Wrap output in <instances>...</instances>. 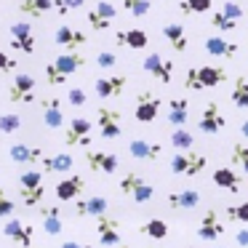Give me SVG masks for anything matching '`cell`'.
I'll return each mask as SVG.
<instances>
[{
	"label": "cell",
	"mask_w": 248,
	"mask_h": 248,
	"mask_svg": "<svg viewBox=\"0 0 248 248\" xmlns=\"http://www.w3.org/2000/svg\"><path fill=\"white\" fill-rule=\"evenodd\" d=\"M120 248H128V246H125V243H120Z\"/></svg>",
	"instance_id": "f5cc1de1"
},
{
	"label": "cell",
	"mask_w": 248,
	"mask_h": 248,
	"mask_svg": "<svg viewBox=\"0 0 248 248\" xmlns=\"http://www.w3.org/2000/svg\"><path fill=\"white\" fill-rule=\"evenodd\" d=\"M86 166L91 168L93 173H104V176H112L118 171L120 160L115 152H104V150H86Z\"/></svg>",
	"instance_id": "4fadbf2b"
},
{
	"label": "cell",
	"mask_w": 248,
	"mask_h": 248,
	"mask_svg": "<svg viewBox=\"0 0 248 248\" xmlns=\"http://www.w3.org/2000/svg\"><path fill=\"white\" fill-rule=\"evenodd\" d=\"M14 67L16 64V59H11V56L6 54V51H0V75H6V72H14Z\"/></svg>",
	"instance_id": "c3c4849f"
},
{
	"label": "cell",
	"mask_w": 248,
	"mask_h": 248,
	"mask_svg": "<svg viewBox=\"0 0 248 248\" xmlns=\"http://www.w3.org/2000/svg\"><path fill=\"white\" fill-rule=\"evenodd\" d=\"M227 67L221 64H205V67H187L184 72V88L189 91H211L227 83Z\"/></svg>",
	"instance_id": "6da1fadb"
},
{
	"label": "cell",
	"mask_w": 248,
	"mask_h": 248,
	"mask_svg": "<svg viewBox=\"0 0 248 248\" xmlns=\"http://www.w3.org/2000/svg\"><path fill=\"white\" fill-rule=\"evenodd\" d=\"M62 248H93V246H88V243H78V240H67V243H62Z\"/></svg>",
	"instance_id": "f907efd6"
},
{
	"label": "cell",
	"mask_w": 248,
	"mask_h": 248,
	"mask_svg": "<svg viewBox=\"0 0 248 248\" xmlns=\"http://www.w3.org/2000/svg\"><path fill=\"white\" fill-rule=\"evenodd\" d=\"M214 8V0H182L179 3V11L184 16H198V14H208Z\"/></svg>",
	"instance_id": "8d00e7d4"
},
{
	"label": "cell",
	"mask_w": 248,
	"mask_h": 248,
	"mask_svg": "<svg viewBox=\"0 0 248 248\" xmlns=\"http://www.w3.org/2000/svg\"><path fill=\"white\" fill-rule=\"evenodd\" d=\"M198 128L203 131L205 136H216L227 128V115L221 112V107L216 102H208L200 112V120H198Z\"/></svg>",
	"instance_id": "30bf717a"
},
{
	"label": "cell",
	"mask_w": 248,
	"mask_h": 248,
	"mask_svg": "<svg viewBox=\"0 0 248 248\" xmlns=\"http://www.w3.org/2000/svg\"><path fill=\"white\" fill-rule=\"evenodd\" d=\"M120 192H123L128 200L139 203V205L150 203V200L155 198V187H152V184L136 171H125L123 176H120Z\"/></svg>",
	"instance_id": "277c9868"
},
{
	"label": "cell",
	"mask_w": 248,
	"mask_h": 248,
	"mask_svg": "<svg viewBox=\"0 0 248 248\" xmlns=\"http://www.w3.org/2000/svg\"><path fill=\"white\" fill-rule=\"evenodd\" d=\"M163 109V99L155 91L144 88V91L136 93V104H134V118L136 123H155L157 115Z\"/></svg>",
	"instance_id": "52a82bcc"
},
{
	"label": "cell",
	"mask_w": 248,
	"mask_h": 248,
	"mask_svg": "<svg viewBox=\"0 0 248 248\" xmlns=\"http://www.w3.org/2000/svg\"><path fill=\"white\" fill-rule=\"evenodd\" d=\"M40 112H43V123L48 125V128L59 131L62 125H64V109H62V99L54 96V93H48V96L40 99Z\"/></svg>",
	"instance_id": "ac0fdd59"
},
{
	"label": "cell",
	"mask_w": 248,
	"mask_h": 248,
	"mask_svg": "<svg viewBox=\"0 0 248 248\" xmlns=\"http://www.w3.org/2000/svg\"><path fill=\"white\" fill-rule=\"evenodd\" d=\"M3 235H6L8 240H14L16 246H22V248H32L35 227H30L27 221H22V219H6V224H3Z\"/></svg>",
	"instance_id": "9a60e30c"
},
{
	"label": "cell",
	"mask_w": 248,
	"mask_h": 248,
	"mask_svg": "<svg viewBox=\"0 0 248 248\" xmlns=\"http://www.w3.org/2000/svg\"><path fill=\"white\" fill-rule=\"evenodd\" d=\"M96 232H99V243L104 248H112L120 246V221L112 219V216H99L96 219Z\"/></svg>",
	"instance_id": "d4e9b609"
},
{
	"label": "cell",
	"mask_w": 248,
	"mask_h": 248,
	"mask_svg": "<svg viewBox=\"0 0 248 248\" xmlns=\"http://www.w3.org/2000/svg\"><path fill=\"white\" fill-rule=\"evenodd\" d=\"M235 243L240 248H248V227H240V230L235 232Z\"/></svg>",
	"instance_id": "681fc988"
},
{
	"label": "cell",
	"mask_w": 248,
	"mask_h": 248,
	"mask_svg": "<svg viewBox=\"0 0 248 248\" xmlns=\"http://www.w3.org/2000/svg\"><path fill=\"white\" fill-rule=\"evenodd\" d=\"M35 30H32V24L30 22H14L11 24V48L14 51H19V54H27V56H32L35 54Z\"/></svg>",
	"instance_id": "7c38bea8"
},
{
	"label": "cell",
	"mask_w": 248,
	"mask_h": 248,
	"mask_svg": "<svg viewBox=\"0 0 248 248\" xmlns=\"http://www.w3.org/2000/svg\"><path fill=\"white\" fill-rule=\"evenodd\" d=\"M128 155L141 163H157L163 157V144L160 141H152V139H131Z\"/></svg>",
	"instance_id": "5bb4252c"
},
{
	"label": "cell",
	"mask_w": 248,
	"mask_h": 248,
	"mask_svg": "<svg viewBox=\"0 0 248 248\" xmlns=\"http://www.w3.org/2000/svg\"><path fill=\"white\" fill-rule=\"evenodd\" d=\"M86 67V56L78 54V51H64V54H59L54 62H48L46 64V83H48L51 88L56 86H64L67 78L75 75L78 70H83Z\"/></svg>",
	"instance_id": "7a4b0ae2"
},
{
	"label": "cell",
	"mask_w": 248,
	"mask_h": 248,
	"mask_svg": "<svg viewBox=\"0 0 248 248\" xmlns=\"http://www.w3.org/2000/svg\"><path fill=\"white\" fill-rule=\"evenodd\" d=\"M166 203L171 208H198L200 205V192L198 189H173L166 195Z\"/></svg>",
	"instance_id": "1f68e13d"
},
{
	"label": "cell",
	"mask_w": 248,
	"mask_h": 248,
	"mask_svg": "<svg viewBox=\"0 0 248 248\" xmlns=\"http://www.w3.org/2000/svg\"><path fill=\"white\" fill-rule=\"evenodd\" d=\"M40 221H43V230L46 235H59L64 230V221H62V205H40L38 208Z\"/></svg>",
	"instance_id": "f1b7e54d"
},
{
	"label": "cell",
	"mask_w": 248,
	"mask_h": 248,
	"mask_svg": "<svg viewBox=\"0 0 248 248\" xmlns=\"http://www.w3.org/2000/svg\"><path fill=\"white\" fill-rule=\"evenodd\" d=\"M38 96V83L30 72H16L8 86V102L11 104H32Z\"/></svg>",
	"instance_id": "8992f818"
},
{
	"label": "cell",
	"mask_w": 248,
	"mask_h": 248,
	"mask_svg": "<svg viewBox=\"0 0 248 248\" xmlns=\"http://www.w3.org/2000/svg\"><path fill=\"white\" fill-rule=\"evenodd\" d=\"M16 8L32 19H43L54 11V0H16Z\"/></svg>",
	"instance_id": "d6a6232c"
},
{
	"label": "cell",
	"mask_w": 248,
	"mask_h": 248,
	"mask_svg": "<svg viewBox=\"0 0 248 248\" xmlns=\"http://www.w3.org/2000/svg\"><path fill=\"white\" fill-rule=\"evenodd\" d=\"M150 248H155V246H150Z\"/></svg>",
	"instance_id": "9f6ffc18"
},
{
	"label": "cell",
	"mask_w": 248,
	"mask_h": 248,
	"mask_svg": "<svg viewBox=\"0 0 248 248\" xmlns=\"http://www.w3.org/2000/svg\"><path fill=\"white\" fill-rule=\"evenodd\" d=\"M40 163H43V173H70L75 157L70 152H56V155H46Z\"/></svg>",
	"instance_id": "4dcf8cb0"
},
{
	"label": "cell",
	"mask_w": 248,
	"mask_h": 248,
	"mask_svg": "<svg viewBox=\"0 0 248 248\" xmlns=\"http://www.w3.org/2000/svg\"><path fill=\"white\" fill-rule=\"evenodd\" d=\"M14 208H16V205H14L11 195L0 187V219H11V216H14Z\"/></svg>",
	"instance_id": "f6af8a7d"
},
{
	"label": "cell",
	"mask_w": 248,
	"mask_h": 248,
	"mask_svg": "<svg viewBox=\"0 0 248 248\" xmlns=\"http://www.w3.org/2000/svg\"><path fill=\"white\" fill-rule=\"evenodd\" d=\"M171 144H173V150H192L195 147L192 131H187V125H184V128H173L171 131Z\"/></svg>",
	"instance_id": "74e56055"
},
{
	"label": "cell",
	"mask_w": 248,
	"mask_h": 248,
	"mask_svg": "<svg viewBox=\"0 0 248 248\" xmlns=\"http://www.w3.org/2000/svg\"><path fill=\"white\" fill-rule=\"evenodd\" d=\"M240 134L248 139V120H243V123H240Z\"/></svg>",
	"instance_id": "816d5d0a"
},
{
	"label": "cell",
	"mask_w": 248,
	"mask_h": 248,
	"mask_svg": "<svg viewBox=\"0 0 248 248\" xmlns=\"http://www.w3.org/2000/svg\"><path fill=\"white\" fill-rule=\"evenodd\" d=\"M118 3H120V8H123L125 14H131L134 19H141L152 11V0H118Z\"/></svg>",
	"instance_id": "d590c367"
},
{
	"label": "cell",
	"mask_w": 248,
	"mask_h": 248,
	"mask_svg": "<svg viewBox=\"0 0 248 248\" xmlns=\"http://www.w3.org/2000/svg\"><path fill=\"white\" fill-rule=\"evenodd\" d=\"M166 120L173 128H184L189 120V102L184 96H173L168 99V109H166Z\"/></svg>",
	"instance_id": "4316f807"
},
{
	"label": "cell",
	"mask_w": 248,
	"mask_h": 248,
	"mask_svg": "<svg viewBox=\"0 0 248 248\" xmlns=\"http://www.w3.org/2000/svg\"><path fill=\"white\" fill-rule=\"evenodd\" d=\"M227 221H235V224H248V200L246 203H235L227 205Z\"/></svg>",
	"instance_id": "f35d334b"
},
{
	"label": "cell",
	"mask_w": 248,
	"mask_h": 248,
	"mask_svg": "<svg viewBox=\"0 0 248 248\" xmlns=\"http://www.w3.org/2000/svg\"><path fill=\"white\" fill-rule=\"evenodd\" d=\"M8 157H11L16 166H35L46 157V152L40 147H32V144H24V141H16V144L8 147Z\"/></svg>",
	"instance_id": "44dd1931"
},
{
	"label": "cell",
	"mask_w": 248,
	"mask_h": 248,
	"mask_svg": "<svg viewBox=\"0 0 248 248\" xmlns=\"http://www.w3.org/2000/svg\"><path fill=\"white\" fill-rule=\"evenodd\" d=\"M19 128H22V115L16 112L0 115V134H16Z\"/></svg>",
	"instance_id": "60d3db41"
},
{
	"label": "cell",
	"mask_w": 248,
	"mask_h": 248,
	"mask_svg": "<svg viewBox=\"0 0 248 248\" xmlns=\"http://www.w3.org/2000/svg\"><path fill=\"white\" fill-rule=\"evenodd\" d=\"M221 235H224V221L219 219V214H216L214 208H208L203 214V219H200L198 237H200V240H205V243H216Z\"/></svg>",
	"instance_id": "d6986e66"
},
{
	"label": "cell",
	"mask_w": 248,
	"mask_h": 248,
	"mask_svg": "<svg viewBox=\"0 0 248 248\" xmlns=\"http://www.w3.org/2000/svg\"><path fill=\"white\" fill-rule=\"evenodd\" d=\"M109 208L107 198H102V195H91V198H80L75 203V216H80V219H99V216H104Z\"/></svg>",
	"instance_id": "603a6c76"
},
{
	"label": "cell",
	"mask_w": 248,
	"mask_h": 248,
	"mask_svg": "<svg viewBox=\"0 0 248 248\" xmlns=\"http://www.w3.org/2000/svg\"><path fill=\"white\" fill-rule=\"evenodd\" d=\"M96 67H102V70L118 67V54H115V51H99L96 54Z\"/></svg>",
	"instance_id": "bcb514c9"
},
{
	"label": "cell",
	"mask_w": 248,
	"mask_h": 248,
	"mask_svg": "<svg viewBox=\"0 0 248 248\" xmlns=\"http://www.w3.org/2000/svg\"><path fill=\"white\" fill-rule=\"evenodd\" d=\"M232 163H235L243 173H248V144H243V141H235V144H232Z\"/></svg>",
	"instance_id": "ab89813d"
},
{
	"label": "cell",
	"mask_w": 248,
	"mask_h": 248,
	"mask_svg": "<svg viewBox=\"0 0 248 248\" xmlns=\"http://www.w3.org/2000/svg\"><path fill=\"white\" fill-rule=\"evenodd\" d=\"M163 38H166V43L171 46L176 54H184L187 46H189V38H187V32H184V24H176V22L163 24Z\"/></svg>",
	"instance_id": "f546056e"
},
{
	"label": "cell",
	"mask_w": 248,
	"mask_h": 248,
	"mask_svg": "<svg viewBox=\"0 0 248 248\" xmlns=\"http://www.w3.org/2000/svg\"><path fill=\"white\" fill-rule=\"evenodd\" d=\"M214 248H221V246H214Z\"/></svg>",
	"instance_id": "11a10c76"
},
{
	"label": "cell",
	"mask_w": 248,
	"mask_h": 248,
	"mask_svg": "<svg viewBox=\"0 0 248 248\" xmlns=\"http://www.w3.org/2000/svg\"><path fill=\"white\" fill-rule=\"evenodd\" d=\"M203 48H205V54L219 56V59H235V56L240 54V46L232 43V40H227V38H221V35H211V38H205Z\"/></svg>",
	"instance_id": "cb8c5ba5"
},
{
	"label": "cell",
	"mask_w": 248,
	"mask_h": 248,
	"mask_svg": "<svg viewBox=\"0 0 248 248\" xmlns=\"http://www.w3.org/2000/svg\"><path fill=\"white\" fill-rule=\"evenodd\" d=\"M54 43L62 46L64 51H78L80 46L88 43V35L80 32V30H75V27H70V24H59L56 32H54Z\"/></svg>",
	"instance_id": "ffe728a7"
},
{
	"label": "cell",
	"mask_w": 248,
	"mask_h": 248,
	"mask_svg": "<svg viewBox=\"0 0 248 248\" xmlns=\"http://www.w3.org/2000/svg\"><path fill=\"white\" fill-rule=\"evenodd\" d=\"M115 43L123 46V48H131V51H144L150 46V35L141 27H125V30L115 32Z\"/></svg>",
	"instance_id": "7402d4cb"
},
{
	"label": "cell",
	"mask_w": 248,
	"mask_h": 248,
	"mask_svg": "<svg viewBox=\"0 0 248 248\" xmlns=\"http://www.w3.org/2000/svg\"><path fill=\"white\" fill-rule=\"evenodd\" d=\"M184 248H195V246H184Z\"/></svg>",
	"instance_id": "db71d44e"
},
{
	"label": "cell",
	"mask_w": 248,
	"mask_h": 248,
	"mask_svg": "<svg viewBox=\"0 0 248 248\" xmlns=\"http://www.w3.org/2000/svg\"><path fill=\"white\" fill-rule=\"evenodd\" d=\"M211 179H214L216 187L227 189V192H240V187H243V176L235 171V168H230V166L216 168V171L211 173Z\"/></svg>",
	"instance_id": "83f0119b"
},
{
	"label": "cell",
	"mask_w": 248,
	"mask_h": 248,
	"mask_svg": "<svg viewBox=\"0 0 248 248\" xmlns=\"http://www.w3.org/2000/svg\"><path fill=\"white\" fill-rule=\"evenodd\" d=\"M139 235H147L152 240H166L168 237V224L163 219H150L139 227Z\"/></svg>",
	"instance_id": "e575fe53"
},
{
	"label": "cell",
	"mask_w": 248,
	"mask_h": 248,
	"mask_svg": "<svg viewBox=\"0 0 248 248\" xmlns=\"http://www.w3.org/2000/svg\"><path fill=\"white\" fill-rule=\"evenodd\" d=\"M224 16H230V19H235V22H240L243 16H246V11H243V6L237 3V0H227V3H221V8H219Z\"/></svg>",
	"instance_id": "ee69618b"
},
{
	"label": "cell",
	"mask_w": 248,
	"mask_h": 248,
	"mask_svg": "<svg viewBox=\"0 0 248 248\" xmlns=\"http://www.w3.org/2000/svg\"><path fill=\"white\" fill-rule=\"evenodd\" d=\"M19 198H22L24 205H40L46 198V184H43V171H35V168H30V171H24L22 176H19Z\"/></svg>",
	"instance_id": "5b68a950"
},
{
	"label": "cell",
	"mask_w": 248,
	"mask_h": 248,
	"mask_svg": "<svg viewBox=\"0 0 248 248\" xmlns=\"http://www.w3.org/2000/svg\"><path fill=\"white\" fill-rule=\"evenodd\" d=\"M67 102H70L72 107H83V104L88 102V96H86V91H83V88L72 86L70 91H67Z\"/></svg>",
	"instance_id": "7dc6e473"
},
{
	"label": "cell",
	"mask_w": 248,
	"mask_h": 248,
	"mask_svg": "<svg viewBox=\"0 0 248 248\" xmlns=\"http://www.w3.org/2000/svg\"><path fill=\"white\" fill-rule=\"evenodd\" d=\"M96 120H99V136L107 141L120 139L123 134V118H120V109L115 107H99L96 109Z\"/></svg>",
	"instance_id": "ba28073f"
},
{
	"label": "cell",
	"mask_w": 248,
	"mask_h": 248,
	"mask_svg": "<svg viewBox=\"0 0 248 248\" xmlns=\"http://www.w3.org/2000/svg\"><path fill=\"white\" fill-rule=\"evenodd\" d=\"M211 27L219 30V32H232V30H237V22L230 16H224L221 11H214L211 14Z\"/></svg>",
	"instance_id": "b9f144b4"
},
{
	"label": "cell",
	"mask_w": 248,
	"mask_h": 248,
	"mask_svg": "<svg viewBox=\"0 0 248 248\" xmlns=\"http://www.w3.org/2000/svg\"><path fill=\"white\" fill-rule=\"evenodd\" d=\"M230 102L237 109H248V78L246 75H235L232 91H230Z\"/></svg>",
	"instance_id": "836d02e7"
},
{
	"label": "cell",
	"mask_w": 248,
	"mask_h": 248,
	"mask_svg": "<svg viewBox=\"0 0 248 248\" xmlns=\"http://www.w3.org/2000/svg\"><path fill=\"white\" fill-rule=\"evenodd\" d=\"M83 189H86V179L78 176V173H70V176H64L56 184V200H62V203L78 200V195H80Z\"/></svg>",
	"instance_id": "484cf974"
},
{
	"label": "cell",
	"mask_w": 248,
	"mask_h": 248,
	"mask_svg": "<svg viewBox=\"0 0 248 248\" xmlns=\"http://www.w3.org/2000/svg\"><path fill=\"white\" fill-rule=\"evenodd\" d=\"M91 131H93V123L88 118H72L67 123V131H64V144L67 147H91Z\"/></svg>",
	"instance_id": "8fae6325"
},
{
	"label": "cell",
	"mask_w": 248,
	"mask_h": 248,
	"mask_svg": "<svg viewBox=\"0 0 248 248\" xmlns=\"http://www.w3.org/2000/svg\"><path fill=\"white\" fill-rule=\"evenodd\" d=\"M118 19V6H112L109 0H99L96 6L88 11V24H91V30H109V24Z\"/></svg>",
	"instance_id": "2e32d148"
},
{
	"label": "cell",
	"mask_w": 248,
	"mask_h": 248,
	"mask_svg": "<svg viewBox=\"0 0 248 248\" xmlns=\"http://www.w3.org/2000/svg\"><path fill=\"white\" fill-rule=\"evenodd\" d=\"M141 70H144L150 78L160 80V83H171V80H173V62L166 59L160 51H152V54H147L144 62H141Z\"/></svg>",
	"instance_id": "9c48e42d"
},
{
	"label": "cell",
	"mask_w": 248,
	"mask_h": 248,
	"mask_svg": "<svg viewBox=\"0 0 248 248\" xmlns=\"http://www.w3.org/2000/svg\"><path fill=\"white\" fill-rule=\"evenodd\" d=\"M205 166H208V157L203 155V152H192V150H176L171 157V163H168V168H171V173H176V176H200V173L205 171Z\"/></svg>",
	"instance_id": "3957f363"
},
{
	"label": "cell",
	"mask_w": 248,
	"mask_h": 248,
	"mask_svg": "<svg viewBox=\"0 0 248 248\" xmlns=\"http://www.w3.org/2000/svg\"><path fill=\"white\" fill-rule=\"evenodd\" d=\"M125 83H128L125 75H99L93 80V91L99 99H118L125 91Z\"/></svg>",
	"instance_id": "e0dca14e"
},
{
	"label": "cell",
	"mask_w": 248,
	"mask_h": 248,
	"mask_svg": "<svg viewBox=\"0 0 248 248\" xmlns=\"http://www.w3.org/2000/svg\"><path fill=\"white\" fill-rule=\"evenodd\" d=\"M86 6V0H54V11L59 16H67V14L78 11V8Z\"/></svg>",
	"instance_id": "7bdbcfd3"
}]
</instances>
